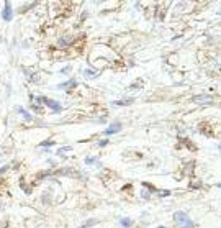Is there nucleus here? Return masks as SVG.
<instances>
[{
  "instance_id": "f3484780",
  "label": "nucleus",
  "mask_w": 221,
  "mask_h": 228,
  "mask_svg": "<svg viewBox=\"0 0 221 228\" xmlns=\"http://www.w3.org/2000/svg\"><path fill=\"white\" fill-rule=\"evenodd\" d=\"M69 45H71V41H67L66 38H61V39H59V46L66 48V46H69Z\"/></svg>"
},
{
  "instance_id": "4468645a",
  "label": "nucleus",
  "mask_w": 221,
  "mask_h": 228,
  "mask_svg": "<svg viewBox=\"0 0 221 228\" xmlns=\"http://www.w3.org/2000/svg\"><path fill=\"white\" fill-rule=\"evenodd\" d=\"M25 74H28V76H30V82H38V79H40V77H38V74H30L28 71H25Z\"/></svg>"
},
{
  "instance_id": "ddd939ff",
  "label": "nucleus",
  "mask_w": 221,
  "mask_h": 228,
  "mask_svg": "<svg viewBox=\"0 0 221 228\" xmlns=\"http://www.w3.org/2000/svg\"><path fill=\"white\" fill-rule=\"evenodd\" d=\"M84 76L87 77V79H92V77H97L98 72H93V71H90V69H85V71H84Z\"/></svg>"
},
{
  "instance_id": "9b49d317",
  "label": "nucleus",
  "mask_w": 221,
  "mask_h": 228,
  "mask_svg": "<svg viewBox=\"0 0 221 228\" xmlns=\"http://www.w3.org/2000/svg\"><path fill=\"white\" fill-rule=\"evenodd\" d=\"M98 163V161H97V157H95V156H87V157H85V164H87V166H92V164H97Z\"/></svg>"
},
{
  "instance_id": "2eb2a0df",
  "label": "nucleus",
  "mask_w": 221,
  "mask_h": 228,
  "mask_svg": "<svg viewBox=\"0 0 221 228\" xmlns=\"http://www.w3.org/2000/svg\"><path fill=\"white\" fill-rule=\"evenodd\" d=\"M66 151H72V146H62V148H59V150H58V154L61 156L62 153H66Z\"/></svg>"
},
{
  "instance_id": "a211bd4d",
  "label": "nucleus",
  "mask_w": 221,
  "mask_h": 228,
  "mask_svg": "<svg viewBox=\"0 0 221 228\" xmlns=\"http://www.w3.org/2000/svg\"><path fill=\"white\" fill-rule=\"evenodd\" d=\"M54 141H53V139H51V141H49V139H47V141H43V143H40V146H54Z\"/></svg>"
},
{
  "instance_id": "39448f33",
  "label": "nucleus",
  "mask_w": 221,
  "mask_h": 228,
  "mask_svg": "<svg viewBox=\"0 0 221 228\" xmlns=\"http://www.w3.org/2000/svg\"><path fill=\"white\" fill-rule=\"evenodd\" d=\"M2 16H3V20H5V21H10L12 20V5H10V2H5Z\"/></svg>"
},
{
  "instance_id": "0eeeda50",
  "label": "nucleus",
  "mask_w": 221,
  "mask_h": 228,
  "mask_svg": "<svg viewBox=\"0 0 221 228\" xmlns=\"http://www.w3.org/2000/svg\"><path fill=\"white\" fill-rule=\"evenodd\" d=\"M97 223H98L97 218H89V220H85L84 223H82V226H79V228H90V226L97 225Z\"/></svg>"
},
{
  "instance_id": "423d86ee",
  "label": "nucleus",
  "mask_w": 221,
  "mask_h": 228,
  "mask_svg": "<svg viewBox=\"0 0 221 228\" xmlns=\"http://www.w3.org/2000/svg\"><path fill=\"white\" fill-rule=\"evenodd\" d=\"M72 87H77V81H67V82H62V84L58 85V89H72Z\"/></svg>"
},
{
  "instance_id": "6ab92c4d",
  "label": "nucleus",
  "mask_w": 221,
  "mask_h": 228,
  "mask_svg": "<svg viewBox=\"0 0 221 228\" xmlns=\"http://www.w3.org/2000/svg\"><path fill=\"white\" fill-rule=\"evenodd\" d=\"M169 195H170V190H159V197H162V199L164 197H169Z\"/></svg>"
},
{
  "instance_id": "7ed1b4c3",
  "label": "nucleus",
  "mask_w": 221,
  "mask_h": 228,
  "mask_svg": "<svg viewBox=\"0 0 221 228\" xmlns=\"http://www.w3.org/2000/svg\"><path fill=\"white\" fill-rule=\"evenodd\" d=\"M43 102H44L47 107L51 108V110H54V112H61L62 110V105H61L58 100H53V99H47V97H43Z\"/></svg>"
},
{
  "instance_id": "b1692460",
  "label": "nucleus",
  "mask_w": 221,
  "mask_h": 228,
  "mask_svg": "<svg viewBox=\"0 0 221 228\" xmlns=\"http://www.w3.org/2000/svg\"><path fill=\"white\" fill-rule=\"evenodd\" d=\"M21 189H25V192H26V194H31V189H28L25 184H21Z\"/></svg>"
},
{
  "instance_id": "6e6552de",
  "label": "nucleus",
  "mask_w": 221,
  "mask_h": 228,
  "mask_svg": "<svg viewBox=\"0 0 221 228\" xmlns=\"http://www.w3.org/2000/svg\"><path fill=\"white\" fill-rule=\"evenodd\" d=\"M120 225L123 226V228H131V225H133V220H131V218H128V217L120 218Z\"/></svg>"
},
{
  "instance_id": "5701e85b",
  "label": "nucleus",
  "mask_w": 221,
  "mask_h": 228,
  "mask_svg": "<svg viewBox=\"0 0 221 228\" xmlns=\"http://www.w3.org/2000/svg\"><path fill=\"white\" fill-rule=\"evenodd\" d=\"M8 169H10V166H3V168H0V176H2L5 171H8Z\"/></svg>"
},
{
  "instance_id": "dca6fc26",
  "label": "nucleus",
  "mask_w": 221,
  "mask_h": 228,
  "mask_svg": "<svg viewBox=\"0 0 221 228\" xmlns=\"http://www.w3.org/2000/svg\"><path fill=\"white\" fill-rule=\"evenodd\" d=\"M141 197H142L144 200H149V199H151V192H147L146 189H142V190H141Z\"/></svg>"
},
{
  "instance_id": "aec40b11",
  "label": "nucleus",
  "mask_w": 221,
  "mask_h": 228,
  "mask_svg": "<svg viewBox=\"0 0 221 228\" xmlns=\"http://www.w3.org/2000/svg\"><path fill=\"white\" fill-rule=\"evenodd\" d=\"M107 144H108V139H100V141L97 143V146L98 148H103V146H107Z\"/></svg>"
},
{
  "instance_id": "f8f14e48",
  "label": "nucleus",
  "mask_w": 221,
  "mask_h": 228,
  "mask_svg": "<svg viewBox=\"0 0 221 228\" xmlns=\"http://www.w3.org/2000/svg\"><path fill=\"white\" fill-rule=\"evenodd\" d=\"M141 186L144 187L147 192H156V187L153 186V184H149V182H141Z\"/></svg>"
},
{
  "instance_id": "bb28decb",
  "label": "nucleus",
  "mask_w": 221,
  "mask_h": 228,
  "mask_svg": "<svg viewBox=\"0 0 221 228\" xmlns=\"http://www.w3.org/2000/svg\"><path fill=\"white\" fill-rule=\"evenodd\" d=\"M157 228H166V226H157Z\"/></svg>"
},
{
  "instance_id": "9d476101",
  "label": "nucleus",
  "mask_w": 221,
  "mask_h": 228,
  "mask_svg": "<svg viewBox=\"0 0 221 228\" xmlns=\"http://www.w3.org/2000/svg\"><path fill=\"white\" fill-rule=\"evenodd\" d=\"M134 102V99H125V100H116L113 102V105H120V107H123V105H131Z\"/></svg>"
},
{
  "instance_id": "a878e982",
  "label": "nucleus",
  "mask_w": 221,
  "mask_h": 228,
  "mask_svg": "<svg viewBox=\"0 0 221 228\" xmlns=\"http://www.w3.org/2000/svg\"><path fill=\"white\" fill-rule=\"evenodd\" d=\"M36 228H44V225H38Z\"/></svg>"
},
{
  "instance_id": "20e7f679",
  "label": "nucleus",
  "mask_w": 221,
  "mask_h": 228,
  "mask_svg": "<svg viewBox=\"0 0 221 228\" xmlns=\"http://www.w3.org/2000/svg\"><path fill=\"white\" fill-rule=\"evenodd\" d=\"M193 102H197V103H211L213 102V97H211L210 94H200V95H193L192 97Z\"/></svg>"
},
{
  "instance_id": "412c9836",
  "label": "nucleus",
  "mask_w": 221,
  "mask_h": 228,
  "mask_svg": "<svg viewBox=\"0 0 221 228\" xmlns=\"http://www.w3.org/2000/svg\"><path fill=\"white\" fill-rule=\"evenodd\" d=\"M138 87H142V82L141 81H138L136 84H133V85H129V89H138Z\"/></svg>"
},
{
  "instance_id": "f257e3e1",
  "label": "nucleus",
  "mask_w": 221,
  "mask_h": 228,
  "mask_svg": "<svg viewBox=\"0 0 221 228\" xmlns=\"http://www.w3.org/2000/svg\"><path fill=\"white\" fill-rule=\"evenodd\" d=\"M174 222H175L180 228H195L193 220H192V218H190L185 212H180V210L174 213Z\"/></svg>"
},
{
  "instance_id": "f03ea898",
  "label": "nucleus",
  "mask_w": 221,
  "mask_h": 228,
  "mask_svg": "<svg viewBox=\"0 0 221 228\" xmlns=\"http://www.w3.org/2000/svg\"><path fill=\"white\" fill-rule=\"evenodd\" d=\"M123 128V123L121 121H113L108 128L103 131V135H107V136H110V135H115V133H118V131Z\"/></svg>"
},
{
  "instance_id": "4be33fe9",
  "label": "nucleus",
  "mask_w": 221,
  "mask_h": 228,
  "mask_svg": "<svg viewBox=\"0 0 221 228\" xmlns=\"http://www.w3.org/2000/svg\"><path fill=\"white\" fill-rule=\"evenodd\" d=\"M190 187H192V189H200L202 184L200 182H192V184H190Z\"/></svg>"
},
{
  "instance_id": "1a4fd4ad",
  "label": "nucleus",
  "mask_w": 221,
  "mask_h": 228,
  "mask_svg": "<svg viewBox=\"0 0 221 228\" xmlns=\"http://www.w3.org/2000/svg\"><path fill=\"white\" fill-rule=\"evenodd\" d=\"M16 110H18L20 113H21V115H23L25 118H26V120L30 121V120H33V117H31V113H30V112H26V110H25V108L23 107H20V105H16Z\"/></svg>"
},
{
  "instance_id": "393cba45",
  "label": "nucleus",
  "mask_w": 221,
  "mask_h": 228,
  "mask_svg": "<svg viewBox=\"0 0 221 228\" xmlns=\"http://www.w3.org/2000/svg\"><path fill=\"white\" fill-rule=\"evenodd\" d=\"M71 69H72V67H71V66H67V67H64V69H62V71H61V72H64V74H67V72H71Z\"/></svg>"
}]
</instances>
